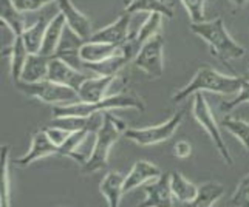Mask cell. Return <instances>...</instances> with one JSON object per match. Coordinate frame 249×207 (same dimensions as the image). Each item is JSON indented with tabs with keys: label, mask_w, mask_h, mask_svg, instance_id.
I'll return each instance as SVG.
<instances>
[{
	"label": "cell",
	"mask_w": 249,
	"mask_h": 207,
	"mask_svg": "<svg viewBox=\"0 0 249 207\" xmlns=\"http://www.w3.org/2000/svg\"><path fill=\"white\" fill-rule=\"evenodd\" d=\"M243 77H235V76H228L217 71L215 68L209 65H201L196 73L194 74L192 81L189 82L186 87L179 88L172 101L174 102H181L189 96H194L195 93H203V91H211L217 94H232L237 93L242 88Z\"/></svg>",
	"instance_id": "cell-1"
},
{
	"label": "cell",
	"mask_w": 249,
	"mask_h": 207,
	"mask_svg": "<svg viewBox=\"0 0 249 207\" xmlns=\"http://www.w3.org/2000/svg\"><path fill=\"white\" fill-rule=\"evenodd\" d=\"M189 28L195 36H198L209 45L213 56L223 60L240 59L246 53V50L229 34L225 20L221 17H215L213 20H204L200 23H191Z\"/></svg>",
	"instance_id": "cell-2"
},
{
	"label": "cell",
	"mask_w": 249,
	"mask_h": 207,
	"mask_svg": "<svg viewBox=\"0 0 249 207\" xmlns=\"http://www.w3.org/2000/svg\"><path fill=\"white\" fill-rule=\"evenodd\" d=\"M104 122L99 127V130L94 135L93 142V152L90 159L81 167L82 173H94V172L102 170L107 167L108 164V155L110 149L113 147V144L127 132V122L123 119L116 118L115 115L104 111Z\"/></svg>",
	"instance_id": "cell-3"
},
{
	"label": "cell",
	"mask_w": 249,
	"mask_h": 207,
	"mask_svg": "<svg viewBox=\"0 0 249 207\" xmlns=\"http://www.w3.org/2000/svg\"><path fill=\"white\" fill-rule=\"evenodd\" d=\"M113 108H135L138 111L145 110L144 101L135 93H118L113 96H106L99 102H74L68 105H54L53 118L59 116H91L101 111H108Z\"/></svg>",
	"instance_id": "cell-4"
},
{
	"label": "cell",
	"mask_w": 249,
	"mask_h": 207,
	"mask_svg": "<svg viewBox=\"0 0 249 207\" xmlns=\"http://www.w3.org/2000/svg\"><path fill=\"white\" fill-rule=\"evenodd\" d=\"M16 88L20 93L27 94L30 98H36L45 104H61V105H68V104L79 102L78 91L65 87V85L51 82L48 79L40 82H16Z\"/></svg>",
	"instance_id": "cell-5"
},
{
	"label": "cell",
	"mask_w": 249,
	"mask_h": 207,
	"mask_svg": "<svg viewBox=\"0 0 249 207\" xmlns=\"http://www.w3.org/2000/svg\"><path fill=\"white\" fill-rule=\"evenodd\" d=\"M192 115L196 119V122H198L206 130V133L211 136V139H212L213 145H215V149L221 156V159L225 161V164H228L229 167H232L234 158H232V155H231V152L228 150V145L221 136V132H220V127L217 124V121H215V116H213L209 104H208V101H206L204 94L201 91L194 94Z\"/></svg>",
	"instance_id": "cell-6"
},
{
	"label": "cell",
	"mask_w": 249,
	"mask_h": 207,
	"mask_svg": "<svg viewBox=\"0 0 249 207\" xmlns=\"http://www.w3.org/2000/svg\"><path fill=\"white\" fill-rule=\"evenodd\" d=\"M183 118H184V111H178V113H175L162 124L144 127V128H135V127L127 128L124 136L138 145H155L160 142L169 141L177 133L178 127L181 125Z\"/></svg>",
	"instance_id": "cell-7"
},
{
	"label": "cell",
	"mask_w": 249,
	"mask_h": 207,
	"mask_svg": "<svg viewBox=\"0 0 249 207\" xmlns=\"http://www.w3.org/2000/svg\"><path fill=\"white\" fill-rule=\"evenodd\" d=\"M133 65L155 79L162 76L164 73V39L161 34L145 40L140 47L133 57Z\"/></svg>",
	"instance_id": "cell-8"
},
{
	"label": "cell",
	"mask_w": 249,
	"mask_h": 207,
	"mask_svg": "<svg viewBox=\"0 0 249 207\" xmlns=\"http://www.w3.org/2000/svg\"><path fill=\"white\" fill-rule=\"evenodd\" d=\"M89 77H90L89 74H85L81 70H78V68L64 62L62 59L51 57L50 60V70H48L47 79L51 82L65 85V87H70L78 91L81 88V85L84 84V81H87Z\"/></svg>",
	"instance_id": "cell-9"
},
{
	"label": "cell",
	"mask_w": 249,
	"mask_h": 207,
	"mask_svg": "<svg viewBox=\"0 0 249 207\" xmlns=\"http://www.w3.org/2000/svg\"><path fill=\"white\" fill-rule=\"evenodd\" d=\"M145 200L140 204V207H174L172 204L170 189V173L161 175L158 179L152 181L150 184H145Z\"/></svg>",
	"instance_id": "cell-10"
},
{
	"label": "cell",
	"mask_w": 249,
	"mask_h": 207,
	"mask_svg": "<svg viewBox=\"0 0 249 207\" xmlns=\"http://www.w3.org/2000/svg\"><path fill=\"white\" fill-rule=\"evenodd\" d=\"M53 155H59V147L56 144L51 142L47 132L42 128V130L33 135L30 150L25 153L22 158L16 159V164L20 167H28L31 162L42 159V158H47V156H53Z\"/></svg>",
	"instance_id": "cell-11"
},
{
	"label": "cell",
	"mask_w": 249,
	"mask_h": 207,
	"mask_svg": "<svg viewBox=\"0 0 249 207\" xmlns=\"http://www.w3.org/2000/svg\"><path fill=\"white\" fill-rule=\"evenodd\" d=\"M128 27H130V14L123 13L113 23H110L107 27L94 31L91 34L90 40L106 42V44H115V45H124L125 42L130 39Z\"/></svg>",
	"instance_id": "cell-12"
},
{
	"label": "cell",
	"mask_w": 249,
	"mask_h": 207,
	"mask_svg": "<svg viewBox=\"0 0 249 207\" xmlns=\"http://www.w3.org/2000/svg\"><path fill=\"white\" fill-rule=\"evenodd\" d=\"M59 5V13H62L67 27L70 28L73 33H76L81 39L90 40L91 37V23L87 19V16L81 13L78 8L74 6L71 0H57Z\"/></svg>",
	"instance_id": "cell-13"
},
{
	"label": "cell",
	"mask_w": 249,
	"mask_h": 207,
	"mask_svg": "<svg viewBox=\"0 0 249 207\" xmlns=\"http://www.w3.org/2000/svg\"><path fill=\"white\" fill-rule=\"evenodd\" d=\"M84 39H81L78 34L73 33L70 28H65L64 36L61 39V44L57 47V51L54 57L62 59L64 62L70 64L71 67L78 68V70H82L84 68V62L81 59V47L84 44Z\"/></svg>",
	"instance_id": "cell-14"
},
{
	"label": "cell",
	"mask_w": 249,
	"mask_h": 207,
	"mask_svg": "<svg viewBox=\"0 0 249 207\" xmlns=\"http://www.w3.org/2000/svg\"><path fill=\"white\" fill-rule=\"evenodd\" d=\"M161 170L158 166H155L153 162L149 161H136L133 164V167L124 178V186L123 192H132L133 189L140 187L142 184H147L150 181H155L161 176Z\"/></svg>",
	"instance_id": "cell-15"
},
{
	"label": "cell",
	"mask_w": 249,
	"mask_h": 207,
	"mask_svg": "<svg viewBox=\"0 0 249 207\" xmlns=\"http://www.w3.org/2000/svg\"><path fill=\"white\" fill-rule=\"evenodd\" d=\"M116 76H94L84 81L81 88L78 90L79 102H99L106 98V93L110 85L115 82Z\"/></svg>",
	"instance_id": "cell-16"
},
{
	"label": "cell",
	"mask_w": 249,
	"mask_h": 207,
	"mask_svg": "<svg viewBox=\"0 0 249 207\" xmlns=\"http://www.w3.org/2000/svg\"><path fill=\"white\" fill-rule=\"evenodd\" d=\"M123 53V45L106 44V42L85 40L81 47V59L84 64H98Z\"/></svg>",
	"instance_id": "cell-17"
},
{
	"label": "cell",
	"mask_w": 249,
	"mask_h": 207,
	"mask_svg": "<svg viewBox=\"0 0 249 207\" xmlns=\"http://www.w3.org/2000/svg\"><path fill=\"white\" fill-rule=\"evenodd\" d=\"M67 28V23L62 13L56 14L53 19L50 20L47 31H45V37H44V44L40 48V54H44L47 57H54L57 47L61 44V39L64 36V31Z\"/></svg>",
	"instance_id": "cell-18"
},
{
	"label": "cell",
	"mask_w": 249,
	"mask_h": 207,
	"mask_svg": "<svg viewBox=\"0 0 249 207\" xmlns=\"http://www.w3.org/2000/svg\"><path fill=\"white\" fill-rule=\"evenodd\" d=\"M50 60L51 57H47L40 53L30 54L27 62H25L23 71L20 76V81L23 82H40L45 81L48 77V70H50Z\"/></svg>",
	"instance_id": "cell-19"
},
{
	"label": "cell",
	"mask_w": 249,
	"mask_h": 207,
	"mask_svg": "<svg viewBox=\"0 0 249 207\" xmlns=\"http://www.w3.org/2000/svg\"><path fill=\"white\" fill-rule=\"evenodd\" d=\"M2 56H10V70H11V77L14 84L20 81V76L23 71V67L27 59L30 56L27 47H25V42L22 36H14L13 45L10 48H6L2 51Z\"/></svg>",
	"instance_id": "cell-20"
},
{
	"label": "cell",
	"mask_w": 249,
	"mask_h": 207,
	"mask_svg": "<svg viewBox=\"0 0 249 207\" xmlns=\"http://www.w3.org/2000/svg\"><path fill=\"white\" fill-rule=\"evenodd\" d=\"M125 14H138V13H158L166 19H174V8L166 0H128L124 8Z\"/></svg>",
	"instance_id": "cell-21"
},
{
	"label": "cell",
	"mask_w": 249,
	"mask_h": 207,
	"mask_svg": "<svg viewBox=\"0 0 249 207\" xmlns=\"http://www.w3.org/2000/svg\"><path fill=\"white\" fill-rule=\"evenodd\" d=\"M124 178L125 176L118 173V172H108V173L102 178L99 184V192L107 200L108 207H119L121 196L124 195L123 192Z\"/></svg>",
	"instance_id": "cell-22"
},
{
	"label": "cell",
	"mask_w": 249,
	"mask_h": 207,
	"mask_svg": "<svg viewBox=\"0 0 249 207\" xmlns=\"http://www.w3.org/2000/svg\"><path fill=\"white\" fill-rule=\"evenodd\" d=\"M23 13H20L13 3V0H0V20L11 30L14 36H22L27 25H25Z\"/></svg>",
	"instance_id": "cell-23"
},
{
	"label": "cell",
	"mask_w": 249,
	"mask_h": 207,
	"mask_svg": "<svg viewBox=\"0 0 249 207\" xmlns=\"http://www.w3.org/2000/svg\"><path fill=\"white\" fill-rule=\"evenodd\" d=\"M128 60H130V56H127L123 51V53L98 64H84V68L96 76H118V73L125 67Z\"/></svg>",
	"instance_id": "cell-24"
},
{
	"label": "cell",
	"mask_w": 249,
	"mask_h": 207,
	"mask_svg": "<svg viewBox=\"0 0 249 207\" xmlns=\"http://www.w3.org/2000/svg\"><path fill=\"white\" fill-rule=\"evenodd\" d=\"M170 189L172 193H174V198L186 204L195 200V196L198 195L200 187H196L194 183L186 179L179 172H170Z\"/></svg>",
	"instance_id": "cell-25"
},
{
	"label": "cell",
	"mask_w": 249,
	"mask_h": 207,
	"mask_svg": "<svg viewBox=\"0 0 249 207\" xmlns=\"http://www.w3.org/2000/svg\"><path fill=\"white\" fill-rule=\"evenodd\" d=\"M48 20L45 17L39 19L36 23H33L31 27H27L22 34V39L25 42V47H27L28 53L34 54V53H40L42 44H44V37H45V31L48 27Z\"/></svg>",
	"instance_id": "cell-26"
},
{
	"label": "cell",
	"mask_w": 249,
	"mask_h": 207,
	"mask_svg": "<svg viewBox=\"0 0 249 207\" xmlns=\"http://www.w3.org/2000/svg\"><path fill=\"white\" fill-rule=\"evenodd\" d=\"M225 195V187L218 183H206L198 189L195 200L184 204V207H212Z\"/></svg>",
	"instance_id": "cell-27"
},
{
	"label": "cell",
	"mask_w": 249,
	"mask_h": 207,
	"mask_svg": "<svg viewBox=\"0 0 249 207\" xmlns=\"http://www.w3.org/2000/svg\"><path fill=\"white\" fill-rule=\"evenodd\" d=\"M10 145H2V178H0V207H11L10 187Z\"/></svg>",
	"instance_id": "cell-28"
},
{
	"label": "cell",
	"mask_w": 249,
	"mask_h": 207,
	"mask_svg": "<svg viewBox=\"0 0 249 207\" xmlns=\"http://www.w3.org/2000/svg\"><path fill=\"white\" fill-rule=\"evenodd\" d=\"M162 19H164V17H162L161 14H158V13H152V14L147 16V19L142 22L140 30L136 31V34L133 36V40H135L136 47L140 48L145 40H149L153 36L160 34V28H161Z\"/></svg>",
	"instance_id": "cell-29"
},
{
	"label": "cell",
	"mask_w": 249,
	"mask_h": 207,
	"mask_svg": "<svg viewBox=\"0 0 249 207\" xmlns=\"http://www.w3.org/2000/svg\"><path fill=\"white\" fill-rule=\"evenodd\" d=\"M221 124L225 125L226 130L232 136H235L237 139L242 142L243 147L249 152V122L235 116H226V118H223Z\"/></svg>",
	"instance_id": "cell-30"
},
{
	"label": "cell",
	"mask_w": 249,
	"mask_h": 207,
	"mask_svg": "<svg viewBox=\"0 0 249 207\" xmlns=\"http://www.w3.org/2000/svg\"><path fill=\"white\" fill-rule=\"evenodd\" d=\"M187 11L191 23H200L206 20V0H179Z\"/></svg>",
	"instance_id": "cell-31"
},
{
	"label": "cell",
	"mask_w": 249,
	"mask_h": 207,
	"mask_svg": "<svg viewBox=\"0 0 249 207\" xmlns=\"http://www.w3.org/2000/svg\"><path fill=\"white\" fill-rule=\"evenodd\" d=\"M231 207H249V175L238 183L234 195L229 201Z\"/></svg>",
	"instance_id": "cell-32"
},
{
	"label": "cell",
	"mask_w": 249,
	"mask_h": 207,
	"mask_svg": "<svg viewBox=\"0 0 249 207\" xmlns=\"http://www.w3.org/2000/svg\"><path fill=\"white\" fill-rule=\"evenodd\" d=\"M242 104H249V79H245L243 77V82H242V88H240L237 98H234L232 101H226L221 104V110L223 111H231L237 108L238 105Z\"/></svg>",
	"instance_id": "cell-33"
},
{
	"label": "cell",
	"mask_w": 249,
	"mask_h": 207,
	"mask_svg": "<svg viewBox=\"0 0 249 207\" xmlns=\"http://www.w3.org/2000/svg\"><path fill=\"white\" fill-rule=\"evenodd\" d=\"M56 2V0H13V3L20 13H34L42 10L44 6Z\"/></svg>",
	"instance_id": "cell-34"
},
{
	"label": "cell",
	"mask_w": 249,
	"mask_h": 207,
	"mask_svg": "<svg viewBox=\"0 0 249 207\" xmlns=\"http://www.w3.org/2000/svg\"><path fill=\"white\" fill-rule=\"evenodd\" d=\"M44 130L47 132V135H48V138L51 139V142L56 144L57 147H61V145H62V144H64V142L68 139V136L71 135L70 132L64 130V128H59V127H51V125L45 127Z\"/></svg>",
	"instance_id": "cell-35"
},
{
	"label": "cell",
	"mask_w": 249,
	"mask_h": 207,
	"mask_svg": "<svg viewBox=\"0 0 249 207\" xmlns=\"http://www.w3.org/2000/svg\"><path fill=\"white\" fill-rule=\"evenodd\" d=\"M191 153H192V145L189 144L187 141H178L175 144V147H174V155L177 158H189L191 156Z\"/></svg>",
	"instance_id": "cell-36"
},
{
	"label": "cell",
	"mask_w": 249,
	"mask_h": 207,
	"mask_svg": "<svg viewBox=\"0 0 249 207\" xmlns=\"http://www.w3.org/2000/svg\"><path fill=\"white\" fill-rule=\"evenodd\" d=\"M229 2L232 3L234 6H237V8H243V6L248 5L249 0H229Z\"/></svg>",
	"instance_id": "cell-37"
}]
</instances>
